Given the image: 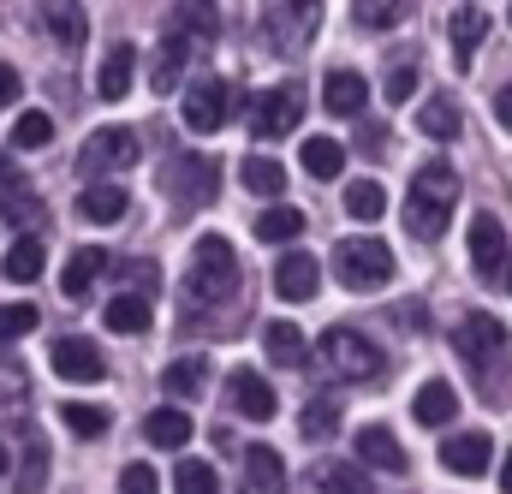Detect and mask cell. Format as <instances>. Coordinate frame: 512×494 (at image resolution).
Wrapping results in <instances>:
<instances>
[{"label":"cell","instance_id":"1","mask_svg":"<svg viewBox=\"0 0 512 494\" xmlns=\"http://www.w3.org/2000/svg\"><path fill=\"white\" fill-rule=\"evenodd\" d=\"M185 292H191V304H221V298L239 292V256H233V245H227L221 233L197 239V250H191V274H185Z\"/></svg>","mask_w":512,"mask_h":494},{"label":"cell","instance_id":"2","mask_svg":"<svg viewBox=\"0 0 512 494\" xmlns=\"http://www.w3.org/2000/svg\"><path fill=\"white\" fill-rule=\"evenodd\" d=\"M316 364H322L328 375H340V381H376V375L387 370L382 346L364 340L358 328H328L322 346H316Z\"/></svg>","mask_w":512,"mask_h":494},{"label":"cell","instance_id":"3","mask_svg":"<svg viewBox=\"0 0 512 494\" xmlns=\"http://www.w3.org/2000/svg\"><path fill=\"white\" fill-rule=\"evenodd\" d=\"M334 274H340L346 292H382L387 274H393V250H387L382 239H340Z\"/></svg>","mask_w":512,"mask_h":494},{"label":"cell","instance_id":"4","mask_svg":"<svg viewBox=\"0 0 512 494\" xmlns=\"http://www.w3.org/2000/svg\"><path fill=\"white\" fill-rule=\"evenodd\" d=\"M143 155V143H137V131L131 125H114V131H96L90 143H84V179L90 185H102V173H120V167H131Z\"/></svg>","mask_w":512,"mask_h":494},{"label":"cell","instance_id":"5","mask_svg":"<svg viewBox=\"0 0 512 494\" xmlns=\"http://www.w3.org/2000/svg\"><path fill=\"white\" fill-rule=\"evenodd\" d=\"M0 221H6V227H24V239H36V227H48L42 197L30 191V179H24V173H12V167H6V155H0Z\"/></svg>","mask_w":512,"mask_h":494},{"label":"cell","instance_id":"6","mask_svg":"<svg viewBox=\"0 0 512 494\" xmlns=\"http://www.w3.org/2000/svg\"><path fill=\"white\" fill-rule=\"evenodd\" d=\"M233 102H239V90L227 84V78H203V84H191L185 90V131H221L227 114H233Z\"/></svg>","mask_w":512,"mask_h":494},{"label":"cell","instance_id":"7","mask_svg":"<svg viewBox=\"0 0 512 494\" xmlns=\"http://www.w3.org/2000/svg\"><path fill=\"white\" fill-rule=\"evenodd\" d=\"M298 114H304V102H298V90H262L251 102V131L262 143H280V137H292L298 131Z\"/></svg>","mask_w":512,"mask_h":494},{"label":"cell","instance_id":"8","mask_svg":"<svg viewBox=\"0 0 512 494\" xmlns=\"http://www.w3.org/2000/svg\"><path fill=\"white\" fill-rule=\"evenodd\" d=\"M447 340H453V352H459V358L483 364V358H495V352L507 346V328H501L489 310H471V316H459V322H453V334H447Z\"/></svg>","mask_w":512,"mask_h":494},{"label":"cell","instance_id":"9","mask_svg":"<svg viewBox=\"0 0 512 494\" xmlns=\"http://www.w3.org/2000/svg\"><path fill=\"white\" fill-rule=\"evenodd\" d=\"M54 375H60V381L90 387V381H102V375H108V358H102V346H96V340L66 334V340H54Z\"/></svg>","mask_w":512,"mask_h":494},{"label":"cell","instance_id":"10","mask_svg":"<svg viewBox=\"0 0 512 494\" xmlns=\"http://www.w3.org/2000/svg\"><path fill=\"white\" fill-rule=\"evenodd\" d=\"M167 191H173V203H185V209L209 203V197H215V155H179Z\"/></svg>","mask_w":512,"mask_h":494},{"label":"cell","instance_id":"11","mask_svg":"<svg viewBox=\"0 0 512 494\" xmlns=\"http://www.w3.org/2000/svg\"><path fill=\"white\" fill-rule=\"evenodd\" d=\"M441 465H447L453 477H483V471L495 465V441H489L483 429H465V435H447V441H441Z\"/></svg>","mask_w":512,"mask_h":494},{"label":"cell","instance_id":"12","mask_svg":"<svg viewBox=\"0 0 512 494\" xmlns=\"http://www.w3.org/2000/svg\"><path fill=\"white\" fill-rule=\"evenodd\" d=\"M471 268H477V280L512 274L507 268V227H501L495 215H477V221H471Z\"/></svg>","mask_w":512,"mask_h":494},{"label":"cell","instance_id":"13","mask_svg":"<svg viewBox=\"0 0 512 494\" xmlns=\"http://www.w3.org/2000/svg\"><path fill=\"white\" fill-rule=\"evenodd\" d=\"M316 286H322V268H316V256H304V250H286V256L274 262V292H280L286 304H310V298H316Z\"/></svg>","mask_w":512,"mask_h":494},{"label":"cell","instance_id":"14","mask_svg":"<svg viewBox=\"0 0 512 494\" xmlns=\"http://www.w3.org/2000/svg\"><path fill=\"white\" fill-rule=\"evenodd\" d=\"M185 60H191V36H185V30H167V36L155 42V60H149V90H155V96H161V90H179Z\"/></svg>","mask_w":512,"mask_h":494},{"label":"cell","instance_id":"15","mask_svg":"<svg viewBox=\"0 0 512 494\" xmlns=\"http://www.w3.org/2000/svg\"><path fill=\"white\" fill-rule=\"evenodd\" d=\"M316 24H322V0H286V6L268 18V30L280 36V48H304V42L316 36Z\"/></svg>","mask_w":512,"mask_h":494},{"label":"cell","instance_id":"16","mask_svg":"<svg viewBox=\"0 0 512 494\" xmlns=\"http://www.w3.org/2000/svg\"><path fill=\"white\" fill-rule=\"evenodd\" d=\"M227 399H233V411H239V417H256V423H268V417L280 411L274 387H268L262 375H251V370H233V381H227Z\"/></svg>","mask_w":512,"mask_h":494},{"label":"cell","instance_id":"17","mask_svg":"<svg viewBox=\"0 0 512 494\" xmlns=\"http://www.w3.org/2000/svg\"><path fill=\"white\" fill-rule=\"evenodd\" d=\"M42 24H48V36L72 54V48H84V36H90V12L78 6V0H42Z\"/></svg>","mask_w":512,"mask_h":494},{"label":"cell","instance_id":"18","mask_svg":"<svg viewBox=\"0 0 512 494\" xmlns=\"http://www.w3.org/2000/svg\"><path fill=\"white\" fill-rule=\"evenodd\" d=\"M364 102H370V84L358 78V72H328V84H322V108L334 114V120H352V114H364Z\"/></svg>","mask_w":512,"mask_h":494},{"label":"cell","instance_id":"19","mask_svg":"<svg viewBox=\"0 0 512 494\" xmlns=\"http://www.w3.org/2000/svg\"><path fill=\"white\" fill-rule=\"evenodd\" d=\"M143 435H149V447H167V453H179V447H191L197 423H191L179 405H155V411L143 417Z\"/></svg>","mask_w":512,"mask_h":494},{"label":"cell","instance_id":"20","mask_svg":"<svg viewBox=\"0 0 512 494\" xmlns=\"http://www.w3.org/2000/svg\"><path fill=\"white\" fill-rule=\"evenodd\" d=\"M358 465H370V471H405V447L387 435L382 423H370V429H358Z\"/></svg>","mask_w":512,"mask_h":494},{"label":"cell","instance_id":"21","mask_svg":"<svg viewBox=\"0 0 512 494\" xmlns=\"http://www.w3.org/2000/svg\"><path fill=\"white\" fill-rule=\"evenodd\" d=\"M131 72H137V48L131 42H114L108 54H102V72H96V90H102V102H120L131 90Z\"/></svg>","mask_w":512,"mask_h":494},{"label":"cell","instance_id":"22","mask_svg":"<svg viewBox=\"0 0 512 494\" xmlns=\"http://www.w3.org/2000/svg\"><path fill=\"white\" fill-rule=\"evenodd\" d=\"M239 494H286V465L274 447H251L245 453V489Z\"/></svg>","mask_w":512,"mask_h":494},{"label":"cell","instance_id":"23","mask_svg":"<svg viewBox=\"0 0 512 494\" xmlns=\"http://www.w3.org/2000/svg\"><path fill=\"white\" fill-rule=\"evenodd\" d=\"M411 417H417L423 429H441L447 417H459V393H453L447 381H423L417 399H411Z\"/></svg>","mask_w":512,"mask_h":494},{"label":"cell","instance_id":"24","mask_svg":"<svg viewBox=\"0 0 512 494\" xmlns=\"http://www.w3.org/2000/svg\"><path fill=\"white\" fill-rule=\"evenodd\" d=\"M102 268H108V250H96V245L72 250V256H66V274H60V292H66V298H84Z\"/></svg>","mask_w":512,"mask_h":494},{"label":"cell","instance_id":"25","mask_svg":"<svg viewBox=\"0 0 512 494\" xmlns=\"http://www.w3.org/2000/svg\"><path fill=\"white\" fill-rule=\"evenodd\" d=\"M262 346H268L274 370H304V334H298V322H268Z\"/></svg>","mask_w":512,"mask_h":494},{"label":"cell","instance_id":"26","mask_svg":"<svg viewBox=\"0 0 512 494\" xmlns=\"http://www.w3.org/2000/svg\"><path fill=\"white\" fill-rule=\"evenodd\" d=\"M447 30H453V54H459V66H471V60H477V48H483V36H489V18H483L477 6H459Z\"/></svg>","mask_w":512,"mask_h":494},{"label":"cell","instance_id":"27","mask_svg":"<svg viewBox=\"0 0 512 494\" xmlns=\"http://www.w3.org/2000/svg\"><path fill=\"white\" fill-rule=\"evenodd\" d=\"M78 215L114 227V221L126 215V191H120V185H84V191H78Z\"/></svg>","mask_w":512,"mask_h":494},{"label":"cell","instance_id":"28","mask_svg":"<svg viewBox=\"0 0 512 494\" xmlns=\"http://www.w3.org/2000/svg\"><path fill=\"white\" fill-rule=\"evenodd\" d=\"M405 227H411V239H441V227H447V203H435V197H417V191H405Z\"/></svg>","mask_w":512,"mask_h":494},{"label":"cell","instance_id":"29","mask_svg":"<svg viewBox=\"0 0 512 494\" xmlns=\"http://www.w3.org/2000/svg\"><path fill=\"white\" fill-rule=\"evenodd\" d=\"M459 108H453V102H447V96H429V102H423V108H417V131H423V137H435V143H453V137H459Z\"/></svg>","mask_w":512,"mask_h":494},{"label":"cell","instance_id":"30","mask_svg":"<svg viewBox=\"0 0 512 494\" xmlns=\"http://www.w3.org/2000/svg\"><path fill=\"white\" fill-rule=\"evenodd\" d=\"M42 262H48L42 239H12V250H6V280H12V286L42 280Z\"/></svg>","mask_w":512,"mask_h":494},{"label":"cell","instance_id":"31","mask_svg":"<svg viewBox=\"0 0 512 494\" xmlns=\"http://www.w3.org/2000/svg\"><path fill=\"white\" fill-rule=\"evenodd\" d=\"M411 191H417V197H435V203L453 209V197H459V173H453L447 161H423L417 179H411Z\"/></svg>","mask_w":512,"mask_h":494},{"label":"cell","instance_id":"32","mask_svg":"<svg viewBox=\"0 0 512 494\" xmlns=\"http://www.w3.org/2000/svg\"><path fill=\"white\" fill-rule=\"evenodd\" d=\"M48 489V441L36 429H24V471H18V494H42Z\"/></svg>","mask_w":512,"mask_h":494},{"label":"cell","instance_id":"33","mask_svg":"<svg viewBox=\"0 0 512 494\" xmlns=\"http://www.w3.org/2000/svg\"><path fill=\"white\" fill-rule=\"evenodd\" d=\"M340 167H346V149L334 137H304V173L310 179H340Z\"/></svg>","mask_w":512,"mask_h":494},{"label":"cell","instance_id":"34","mask_svg":"<svg viewBox=\"0 0 512 494\" xmlns=\"http://www.w3.org/2000/svg\"><path fill=\"white\" fill-rule=\"evenodd\" d=\"M245 191H251V197H268V203H280V191H286V167L268 161V155H251V161H245Z\"/></svg>","mask_w":512,"mask_h":494},{"label":"cell","instance_id":"35","mask_svg":"<svg viewBox=\"0 0 512 494\" xmlns=\"http://www.w3.org/2000/svg\"><path fill=\"white\" fill-rule=\"evenodd\" d=\"M298 429H304V441H334L340 435V405L334 399H310L304 417H298Z\"/></svg>","mask_w":512,"mask_h":494},{"label":"cell","instance_id":"36","mask_svg":"<svg viewBox=\"0 0 512 494\" xmlns=\"http://www.w3.org/2000/svg\"><path fill=\"white\" fill-rule=\"evenodd\" d=\"M108 328H114V334H143V328H149V298H143V292L114 298V304H108Z\"/></svg>","mask_w":512,"mask_h":494},{"label":"cell","instance_id":"37","mask_svg":"<svg viewBox=\"0 0 512 494\" xmlns=\"http://www.w3.org/2000/svg\"><path fill=\"white\" fill-rule=\"evenodd\" d=\"M405 12H411V0H352V18L364 30H393Z\"/></svg>","mask_w":512,"mask_h":494},{"label":"cell","instance_id":"38","mask_svg":"<svg viewBox=\"0 0 512 494\" xmlns=\"http://www.w3.org/2000/svg\"><path fill=\"white\" fill-rule=\"evenodd\" d=\"M298 233H304V215L286 209V203H274V209L256 221V239H268V245H286V239H298Z\"/></svg>","mask_w":512,"mask_h":494},{"label":"cell","instance_id":"39","mask_svg":"<svg viewBox=\"0 0 512 494\" xmlns=\"http://www.w3.org/2000/svg\"><path fill=\"white\" fill-rule=\"evenodd\" d=\"M203 387H209V364H203V358H179V364H167V393L197 399Z\"/></svg>","mask_w":512,"mask_h":494},{"label":"cell","instance_id":"40","mask_svg":"<svg viewBox=\"0 0 512 494\" xmlns=\"http://www.w3.org/2000/svg\"><path fill=\"white\" fill-rule=\"evenodd\" d=\"M316 489H328V494H376L370 489V477H364V465H322V471H316Z\"/></svg>","mask_w":512,"mask_h":494},{"label":"cell","instance_id":"41","mask_svg":"<svg viewBox=\"0 0 512 494\" xmlns=\"http://www.w3.org/2000/svg\"><path fill=\"white\" fill-rule=\"evenodd\" d=\"M387 209V191L376 185V179H358L352 191H346V215H358V221H382Z\"/></svg>","mask_w":512,"mask_h":494},{"label":"cell","instance_id":"42","mask_svg":"<svg viewBox=\"0 0 512 494\" xmlns=\"http://www.w3.org/2000/svg\"><path fill=\"white\" fill-rule=\"evenodd\" d=\"M12 143H18V149H48V143H54V120H48L42 108L18 114V125H12Z\"/></svg>","mask_w":512,"mask_h":494},{"label":"cell","instance_id":"43","mask_svg":"<svg viewBox=\"0 0 512 494\" xmlns=\"http://www.w3.org/2000/svg\"><path fill=\"white\" fill-rule=\"evenodd\" d=\"M215 465H203V459H185L179 471H173V494H215Z\"/></svg>","mask_w":512,"mask_h":494},{"label":"cell","instance_id":"44","mask_svg":"<svg viewBox=\"0 0 512 494\" xmlns=\"http://www.w3.org/2000/svg\"><path fill=\"white\" fill-rule=\"evenodd\" d=\"M36 322H42V316H36V304H0V346L24 340Z\"/></svg>","mask_w":512,"mask_h":494},{"label":"cell","instance_id":"45","mask_svg":"<svg viewBox=\"0 0 512 494\" xmlns=\"http://www.w3.org/2000/svg\"><path fill=\"white\" fill-rule=\"evenodd\" d=\"M60 417H66V429H72V435H84V441H96V435L108 429V411H102V405H66Z\"/></svg>","mask_w":512,"mask_h":494},{"label":"cell","instance_id":"46","mask_svg":"<svg viewBox=\"0 0 512 494\" xmlns=\"http://www.w3.org/2000/svg\"><path fill=\"white\" fill-rule=\"evenodd\" d=\"M179 30H185V36L197 30V36H209V42H215L221 18H215V6H209V0H185V6H179Z\"/></svg>","mask_w":512,"mask_h":494},{"label":"cell","instance_id":"47","mask_svg":"<svg viewBox=\"0 0 512 494\" xmlns=\"http://www.w3.org/2000/svg\"><path fill=\"white\" fill-rule=\"evenodd\" d=\"M120 494H161V477L149 465H126L120 471Z\"/></svg>","mask_w":512,"mask_h":494},{"label":"cell","instance_id":"48","mask_svg":"<svg viewBox=\"0 0 512 494\" xmlns=\"http://www.w3.org/2000/svg\"><path fill=\"white\" fill-rule=\"evenodd\" d=\"M411 90H417V72H411V66H393V72H387V102L399 108V102H411Z\"/></svg>","mask_w":512,"mask_h":494},{"label":"cell","instance_id":"49","mask_svg":"<svg viewBox=\"0 0 512 494\" xmlns=\"http://www.w3.org/2000/svg\"><path fill=\"white\" fill-rule=\"evenodd\" d=\"M12 102H18V72L0 66V108H12Z\"/></svg>","mask_w":512,"mask_h":494},{"label":"cell","instance_id":"50","mask_svg":"<svg viewBox=\"0 0 512 494\" xmlns=\"http://www.w3.org/2000/svg\"><path fill=\"white\" fill-rule=\"evenodd\" d=\"M495 120H501V125L512 131V84L501 90V96H495Z\"/></svg>","mask_w":512,"mask_h":494},{"label":"cell","instance_id":"51","mask_svg":"<svg viewBox=\"0 0 512 494\" xmlns=\"http://www.w3.org/2000/svg\"><path fill=\"white\" fill-rule=\"evenodd\" d=\"M501 489L512 494V453H507V459H501Z\"/></svg>","mask_w":512,"mask_h":494},{"label":"cell","instance_id":"52","mask_svg":"<svg viewBox=\"0 0 512 494\" xmlns=\"http://www.w3.org/2000/svg\"><path fill=\"white\" fill-rule=\"evenodd\" d=\"M0 477H6V447H0Z\"/></svg>","mask_w":512,"mask_h":494},{"label":"cell","instance_id":"53","mask_svg":"<svg viewBox=\"0 0 512 494\" xmlns=\"http://www.w3.org/2000/svg\"><path fill=\"white\" fill-rule=\"evenodd\" d=\"M507 286H512V274H507Z\"/></svg>","mask_w":512,"mask_h":494},{"label":"cell","instance_id":"54","mask_svg":"<svg viewBox=\"0 0 512 494\" xmlns=\"http://www.w3.org/2000/svg\"><path fill=\"white\" fill-rule=\"evenodd\" d=\"M507 18H512V12H507Z\"/></svg>","mask_w":512,"mask_h":494}]
</instances>
